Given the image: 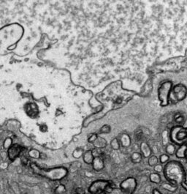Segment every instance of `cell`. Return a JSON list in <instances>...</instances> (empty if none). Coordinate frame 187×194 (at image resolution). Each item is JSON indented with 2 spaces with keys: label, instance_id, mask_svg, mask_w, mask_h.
<instances>
[{
  "label": "cell",
  "instance_id": "cell-8",
  "mask_svg": "<svg viewBox=\"0 0 187 194\" xmlns=\"http://www.w3.org/2000/svg\"><path fill=\"white\" fill-rule=\"evenodd\" d=\"M92 167L94 170L96 171V172H99L102 171L105 167V163H104V160L102 158L100 157H96L94 159L92 163Z\"/></svg>",
  "mask_w": 187,
  "mask_h": 194
},
{
  "label": "cell",
  "instance_id": "cell-16",
  "mask_svg": "<svg viewBox=\"0 0 187 194\" xmlns=\"http://www.w3.org/2000/svg\"><path fill=\"white\" fill-rule=\"evenodd\" d=\"M162 187L165 190H168L170 192H175L178 189V185H173L170 184V183H163L162 185Z\"/></svg>",
  "mask_w": 187,
  "mask_h": 194
},
{
  "label": "cell",
  "instance_id": "cell-29",
  "mask_svg": "<svg viewBox=\"0 0 187 194\" xmlns=\"http://www.w3.org/2000/svg\"><path fill=\"white\" fill-rule=\"evenodd\" d=\"M76 194H86V190L83 187H77L76 189Z\"/></svg>",
  "mask_w": 187,
  "mask_h": 194
},
{
  "label": "cell",
  "instance_id": "cell-4",
  "mask_svg": "<svg viewBox=\"0 0 187 194\" xmlns=\"http://www.w3.org/2000/svg\"><path fill=\"white\" fill-rule=\"evenodd\" d=\"M173 84L170 81H165L162 83L158 90V96L162 106H166L168 105L170 98V93L172 90Z\"/></svg>",
  "mask_w": 187,
  "mask_h": 194
},
{
  "label": "cell",
  "instance_id": "cell-34",
  "mask_svg": "<svg viewBox=\"0 0 187 194\" xmlns=\"http://www.w3.org/2000/svg\"><path fill=\"white\" fill-rule=\"evenodd\" d=\"M186 181L187 182V172H186Z\"/></svg>",
  "mask_w": 187,
  "mask_h": 194
},
{
  "label": "cell",
  "instance_id": "cell-17",
  "mask_svg": "<svg viewBox=\"0 0 187 194\" xmlns=\"http://www.w3.org/2000/svg\"><path fill=\"white\" fill-rule=\"evenodd\" d=\"M149 180L151 182L155 183V184H159L162 181V178H161L159 174L156 173V172L151 174V175L149 176Z\"/></svg>",
  "mask_w": 187,
  "mask_h": 194
},
{
  "label": "cell",
  "instance_id": "cell-21",
  "mask_svg": "<svg viewBox=\"0 0 187 194\" xmlns=\"http://www.w3.org/2000/svg\"><path fill=\"white\" fill-rule=\"evenodd\" d=\"M175 151H176V149H175V147L174 144H168V145H167V147H166L167 155H174V154H175Z\"/></svg>",
  "mask_w": 187,
  "mask_h": 194
},
{
  "label": "cell",
  "instance_id": "cell-10",
  "mask_svg": "<svg viewBox=\"0 0 187 194\" xmlns=\"http://www.w3.org/2000/svg\"><path fill=\"white\" fill-rule=\"evenodd\" d=\"M140 151L141 155L145 158H148L151 156V149L149 145L145 142H142L140 144Z\"/></svg>",
  "mask_w": 187,
  "mask_h": 194
},
{
  "label": "cell",
  "instance_id": "cell-28",
  "mask_svg": "<svg viewBox=\"0 0 187 194\" xmlns=\"http://www.w3.org/2000/svg\"><path fill=\"white\" fill-rule=\"evenodd\" d=\"M97 137H98V135H96V133H92V134L88 137V142L92 143L93 144V143L96 141V139L97 138Z\"/></svg>",
  "mask_w": 187,
  "mask_h": 194
},
{
  "label": "cell",
  "instance_id": "cell-7",
  "mask_svg": "<svg viewBox=\"0 0 187 194\" xmlns=\"http://www.w3.org/2000/svg\"><path fill=\"white\" fill-rule=\"evenodd\" d=\"M108 185V180H95L88 187V192L90 194H99L100 192L105 190Z\"/></svg>",
  "mask_w": 187,
  "mask_h": 194
},
{
  "label": "cell",
  "instance_id": "cell-3",
  "mask_svg": "<svg viewBox=\"0 0 187 194\" xmlns=\"http://www.w3.org/2000/svg\"><path fill=\"white\" fill-rule=\"evenodd\" d=\"M170 138L178 145L187 146V128L181 125L174 127L171 130Z\"/></svg>",
  "mask_w": 187,
  "mask_h": 194
},
{
  "label": "cell",
  "instance_id": "cell-25",
  "mask_svg": "<svg viewBox=\"0 0 187 194\" xmlns=\"http://www.w3.org/2000/svg\"><path fill=\"white\" fill-rule=\"evenodd\" d=\"M83 149L81 148H78L77 149H76L74 152V153H73V156L76 158H80V157L83 156Z\"/></svg>",
  "mask_w": 187,
  "mask_h": 194
},
{
  "label": "cell",
  "instance_id": "cell-31",
  "mask_svg": "<svg viewBox=\"0 0 187 194\" xmlns=\"http://www.w3.org/2000/svg\"><path fill=\"white\" fill-rule=\"evenodd\" d=\"M181 185L182 186V187H183V188L185 190H186V191H187V182H186V181L183 182L181 183Z\"/></svg>",
  "mask_w": 187,
  "mask_h": 194
},
{
  "label": "cell",
  "instance_id": "cell-5",
  "mask_svg": "<svg viewBox=\"0 0 187 194\" xmlns=\"http://www.w3.org/2000/svg\"><path fill=\"white\" fill-rule=\"evenodd\" d=\"M186 87L183 84H177L175 87H172L170 93L169 101H170L173 104L180 102L186 98Z\"/></svg>",
  "mask_w": 187,
  "mask_h": 194
},
{
  "label": "cell",
  "instance_id": "cell-12",
  "mask_svg": "<svg viewBox=\"0 0 187 194\" xmlns=\"http://www.w3.org/2000/svg\"><path fill=\"white\" fill-rule=\"evenodd\" d=\"M83 161L86 164H92L94 159V157L92 154V151L91 150H88L86 152H83Z\"/></svg>",
  "mask_w": 187,
  "mask_h": 194
},
{
  "label": "cell",
  "instance_id": "cell-22",
  "mask_svg": "<svg viewBox=\"0 0 187 194\" xmlns=\"http://www.w3.org/2000/svg\"><path fill=\"white\" fill-rule=\"evenodd\" d=\"M169 155H167V154H162V155H161L160 157H159V162H160V164H165L169 162Z\"/></svg>",
  "mask_w": 187,
  "mask_h": 194
},
{
  "label": "cell",
  "instance_id": "cell-14",
  "mask_svg": "<svg viewBox=\"0 0 187 194\" xmlns=\"http://www.w3.org/2000/svg\"><path fill=\"white\" fill-rule=\"evenodd\" d=\"M187 152V146L186 145H181L179 146L178 149H176L175 155L178 158H185L186 157V153Z\"/></svg>",
  "mask_w": 187,
  "mask_h": 194
},
{
  "label": "cell",
  "instance_id": "cell-27",
  "mask_svg": "<svg viewBox=\"0 0 187 194\" xmlns=\"http://www.w3.org/2000/svg\"><path fill=\"white\" fill-rule=\"evenodd\" d=\"M154 171H155L156 173L159 174L160 172H163L164 168H163V166H162V164H157V165H156L155 166H154Z\"/></svg>",
  "mask_w": 187,
  "mask_h": 194
},
{
  "label": "cell",
  "instance_id": "cell-35",
  "mask_svg": "<svg viewBox=\"0 0 187 194\" xmlns=\"http://www.w3.org/2000/svg\"><path fill=\"white\" fill-rule=\"evenodd\" d=\"M185 158H186V161H187V152H186V157H185Z\"/></svg>",
  "mask_w": 187,
  "mask_h": 194
},
{
  "label": "cell",
  "instance_id": "cell-20",
  "mask_svg": "<svg viewBox=\"0 0 187 194\" xmlns=\"http://www.w3.org/2000/svg\"><path fill=\"white\" fill-rule=\"evenodd\" d=\"M158 163H159V159H158L157 157L155 156V155H152V156H150L149 158H148V164L150 166L154 167L156 165L158 164Z\"/></svg>",
  "mask_w": 187,
  "mask_h": 194
},
{
  "label": "cell",
  "instance_id": "cell-24",
  "mask_svg": "<svg viewBox=\"0 0 187 194\" xmlns=\"http://www.w3.org/2000/svg\"><path fill=\"white\" fill-rule=\"evenodd\" d=\"M91 151H92V154L94 158H96V157H100V158H102V151L101 149L95 148L94 149H93V150Z\"/></svg>",
  "mask_w": 187,
  "mask_h": 194
},
{
  "label": "cell",
  "instance_id": "cell-18",
  "mask_svg": "<svg viewBox=\"0 0 187 194\" xmlns=\"http://www.w3.org/2000/svg\"><path fill=\"white\" fill-rule=\"evenodd\" d=\"M110 147L113 150H119L121 147L120 142L118 138H113L110 142Z\"/></svg>",
  "mask_w": 187,
  "mask_h": 194
},
{
  "label": "cell",
  "instance_id": "cell-26",
  "mask_svg": "<svg viewBox=\"0 0 187 194\" xmlns=\"http://www.w3.org/2000/svg\"><path fill=\"white\" fill-rule=\"evenodd\" d=\"M100 132L102 133H108L110 132V126L108 125H105L100 129Z\"/></svg>",
  "mask_w": 187,
  "mask_h": 194
},
{
  "label": "cell",
  "instance_id": "cell-23",
  "mask_svg": "<svg viewBox=\"0 0 187 194\" xmlns=\"http://www.w3.org/2000/svg\"><path fill=\"white\" fill-rule=\"evenodd\" d=\"M175 121L177 123H178V124H183V122H184V117L183 116V115L181 114H176L175 115Z\"/></svg>",
  "mask_w": 187,
  "mask_h": 194
},
{
  "label": "cell",
  "instance_id": "cell-6",
  "mask_svg": "<svg viewBox=\"0 0 187 194\" xmlns=\"http://www.w3.org/2000/svg\"><path fill=\"white\" fill-rule=\"evenodd\" d=\"M137 186V180L134 177L127 178L120 183L121 190L124 194H133L136 190Z\"/></svg>",
  "mask_w": 187,
  "mask_h": 194
},
{
  "label": "cell",
  "instance_id": "cell-2",
  "mask_svg": "<svg viewBox=\"0 0 187 194\" xmlns=\"http://www.w3.org/2000/svg\"><path fill=\"white\" fill-rule=\"evenodd\" d=\"M31 168L37 174L52 180V181H59L64 179L68 174V170L64 167L53 168L51 169H40L35 164H32Z\"/></svg>",
  "mask_w": 187,
  "mask_h": 194
},
{
  "label": "cell",
  "instance_id": "cell-11",
  "mask_svg": "<svg viewBox=\"0 0 187 194\" xmlns=\"http://www.w3.org/2000/svg\"><path fill=\"white\" fill-rule=\"evenodd\" d=\"M119 142H120L121 146L124 147H129L131 144V139L130 137L129 136L128 134L127 133H124L120 136L119 138Z\"/></svg>",
  "mask_w": 187,
  "mask_h": 194
},
{
  "label": "cell",
  "instance_id": "cell-9",
  "mask_svg": "<svg viewBox=\"0 0 187 194\" xmlns=\"http://www.w3.org/2000/svg\"><path fill=\"white\" fill-rule=\"evenodd\" d=\"M21 151V147L18 145H13L9 149L8 155L9 158L11 161H14L17 157L19 155L20 152Z\"/></svg>",
  "mask_w": 187,
  "mask_h": 194
},
{
  "label": "cell",
  "instance_id": "cell-1",
  "mask_svg": "<svg viewBox=\"0 0 187 194\" xmlns=\"http://www.w3.org/2000/svg\"><path fill=\"white\" fill-rule=\"evenodd\" d=\"M165 179L169 183L175 185H181L183 182L186 181V170L183 165L176 161L167 163L163 169Z\"/></svg>",
  "mask_w": 187,
  "mask_h": 194
},
{
  "label": "cell",
  "instance_id": "cell-30",
  "mask_svg": "<svg viewBox=\"0 0 187 194\" xmlns=\"http://www.w3.org/2000/svg\"><path fill=\"white\" fill-rule=\"evenodd\" d=\"M142 132L141 131V130H139V131H137V133H135V138L137 141H139V140L141 139V138H142Z\"/></svg>",
  "mask_w": 187,
  "mask_h": 194
},
{
  "label": "cell",
  "instance_id": "cell-32",
  "mask_svg": "<svg viewBox=\"0 0 187 194\" xmlns=\"http://www.w3.org/2000/svg\"><path fill=\"white\" fill-rule=\"evenodd\" d=\"M152 194H162V193H161L160 191H159V190H158V189H154V190H153V191H152Z\"/></svg>",
  "mask_w": 187,
  "mask_h": 194
},
{
  "label": "cell",
  "instance_id": "cell-13",
  "mask_svg": "<svg viewBox=\"0 0 187 194\" xmlns=\"http://www.w3.org/2000/svg\"><path fill=\"white\" fill-rule=\"evenodd\" d=\"M93 144L94 146L95 147V148L102 149V148H105V147H106L107 141L104 138L98 136L97 138L96 139V141H95Z\"/></svg>",
  "mask_w": 187,
  "mask_h": 194
},
{
  "label": "cell",
  "instance_id": "cell-15",
  "mask_svg": "<svg viewBox=\"0 0 187 194\" xmlns=\"http://www.w3.org/2000/svg\"><path fill=\"white\" fill-rule=\"evenodd\" d=\"M142 155L140 152H133L131 155V161L133 164H139L141 162Z\"/></svg>",
  "mask_w": 187,
  "mask_h": 194
},
{
  "label": "cell",
  "instance_id": "cell-19",
  "mask_svg": "<svg viewBox=\"0 0 187 194\" xmlns=\"http://www.w3.org/2000/svg\"><path fill=\"white\" fill-rule=\"evenodd\" d=\"M67 192V189L64 185L60 184L55 188L54 193L56 194H65Z\"/></svg>",
  "mask_w": 187,
  "mask_h": 194
},
{
  "label": "cell",
  "instance_id": "cell-33",
  "mask_svg": "<svg viewBox=\"0 0 187 194\" xmlns=\"http://www.w3.org/2000/svg\"><path fill=\"white\" fill-rule=\"evenodd\" d=\"M99 194H107V193H106V192L105 191V190H103V191L100 192V193H99Z\"/></svg>",
  "mask_w": 187,
  "mask_h": 194
}]
</instances>
